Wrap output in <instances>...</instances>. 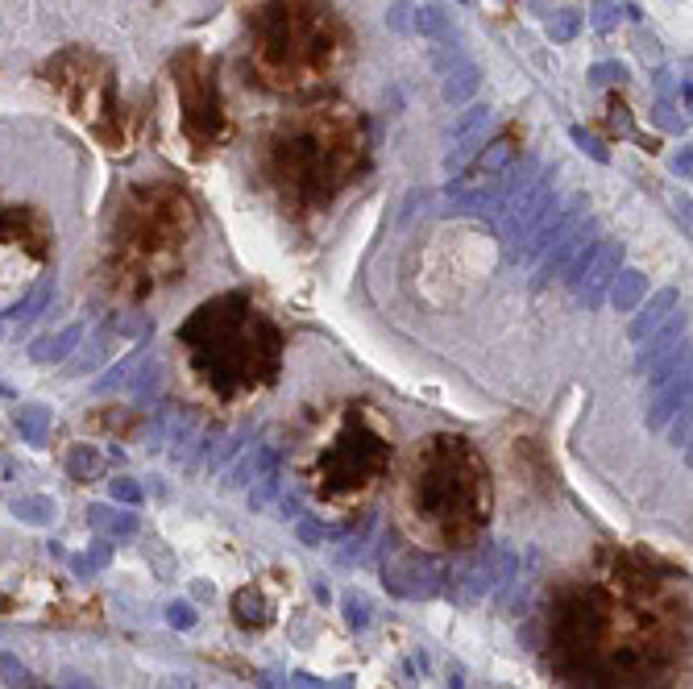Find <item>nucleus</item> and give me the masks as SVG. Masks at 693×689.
I'll use <instances>...</instances> for the list:
<instances>
[{
    "label": "nucleus",
    "mask_w": 693,
    "mask_h": 689,
    "mask_svg": "<svg viewBox=\"0 0 693 689\" xmlns=\"http://www.w3.org/2000/svg\"><path fill=\"white\" fill-rule=\"evenodd\" d=\"M175 353L187 387L216 411L258 403L287 366V333L254 291H220L175 328Z\"/></svg>",
    "instance_id": "7ed1b4c3"
},
{
    "label": "nucleus",
    "mask_w": 693,
    "mask_h": 689,
    "mask_svg": "<svg viewBox=\"0 0 693 689\" xmlns=\"http://www.w3.org/2000/svg\"><path fill=\"white\" fill-rule=\"evenodd\" d=\"M54 254V229L46 212L30 204L0 208V303L17 299L46 270Z\"/></svg>",
    "instance_id": "9b49d317"
},
{
    "label": "nucleus",
    "mask_w": 693,
    "mask_h": 689,
    "mask_svg": "<svg viewBox=\"0 0 693 689\" xmlns=\"http://www.w3.org/2000/svg\"><path fill=\"white\" fill-rule=\"evenodd\" d=\"M279 615V598L266 594V582H249L233 594V619L241 631H266Z\"/></svg>",
    "instance_id": "f8f14e48"
},
{
    "label": "nucleus",
    "mask_w": 693,
    "mask_h": 689,
    "mask_svg": "<svg viewBox=\"0 0 693 689\" xmlns=\"http://www.w3.org/2000/svg\"><path fill=\"white\" fill-rule=\"evenodd\" d=\"M171 92H175V129L191 158H212L237 137V113L220 84L216 59L204 46H183L171 59Z\"/></svg>",
    "instance_id": "1a4fd4ad"
},
{
    "label": "nucleus",
    "mask_w": 693,
    "mask_h": 689,
    "mask_svg": "<svg viewBox=\"0 0 693 689\" xmlns=\"http://www.w3.org/2000/svg\"><path fill=\"white\" fill-rule=\"evenodd\" d=\"M494 270V241L478 229H440L420 258L415 287L432 308H449L474 295Z\"/></svg>",
    "instance_id": "9d476101"
},
{
    "label": "nucleus",
    "mask_w": 693,
    "mask_h": 689,
    "mask_svg": "<svg viewBox=\"0 0 693 689\" xmlns=\"http://www.w3.org/2000/svg\"><path fill=\"white\" fill-rule=\"evenodd\" d=\"M200 233V204L183 183H129L113 204L100 250L104 295L113 303H150L171 291L187 274Z\"/></svg>",
    "instance_id": "20e7f679"
},
{
    "label": "nucleus",
    "mask_w": 693,
    "mask_h": 689,
    "mask_svg": "<svg viewBox=\"0 0 693 689\" xmlns=\"http://www.w3.org/2000/svg\"><path fill=\"white\" fill-rule=\"evenodd\" d=\"M42 88L54 96V104L92 137L104 154H129L137 146V129H142V113L121 100L117 92V71L104 54L88 46H63L50 54L38 71Z\"/></svg>",
    "instance_id": "6e6552de"
},
{
    "label": "nucleus",
    "mask_w": 693,
    "mask_h": 689,
    "mask_svg": "<svg viewBox=\"0 0 693 689\" xmlns=\"http://www.w3.org/2000/svg\"><path fill=\"white\" fill-rule=\"evenodd\" d=\"M254 167L274 208L295 225H316L362 183L370 125L341 96L303 100L266 125Z\"/></svg>",
    "instance_id": "f03ea898"
},
{
    "label": "nucleus",
    "mask_w": 693,
    "mask_h": 689,
    "mask_svg": "<svg viewBox=\"0 0 693 689\" xmlns=\"http://www.w3.org/2000/svg\"><path fill=\"white\" fill-rule=\"evenodd\" d=\"M494 478L486 453L461 432H428L411 440L399 457L395 511L415 548L457 553L469 548L490 523Z\"/></svg>",
    "instance_id": "39448f33"
},
{
    "label": "nucleus",
    "mask_w": 693,
    "mask_h": 689,
    "mask_svg": "<svg viewBox=\"0 0 693 689\" xmlns=\"http://www.w3.org/2000/svg\"><path fill=\"white\" fill-rule=\"evenodd\" d=\"M548 656L573 689H664L689 673V582L602 553L548 606Z\"/></svg>",
    "instance_id": "f257e3e1"
},
{
    "label": "nucleus",
    "mask_w": 693,
    "mask_h": 689,
    "mask_svg": "<svg viewBox=\"0 0 693 689\" xmlns=\"http://www.w3.org/2000/svg\"><path fill=\"white\" fill-rule=\"evenodd\" d=\"M353 46V25L332 0H258L245 13V75L295 104L328 96Z\"/></svg>",
    "instance_id": "423d86ee"
},
{
    "label": "nucleus",
    "mask_w": 693,
    "mask_h": 689,
    "mask_svg": "<svg viewBox=\"0 0 693 689\" xmlns=\"http://www.w3.org/2000/svg\"><path fill=\"white\" fill-rule=\"evenodd\" d=\"M399 453L391 416L370 399H337L299 432L295 474L328 515H357L391 478Z\"/></svg>",
    "instance_id": "0eeeda50"
},
{
    "label": "nucleus",
    "mask_w": 693,
    "mask_h": 689,
    "mask_svg": "<svg viewBox=\"0 0 693 689\" xmlns=\"http://www.w3.org/2000/svg\"><path fill=\"white\" fill-rule=\"evenodd\" d=\"M13 611V598L9 594H0V615H9Z\"/></svg>",
    "instance_id": "4468645a"
},
{
    "label": "nucleus",
    "mask_w": 693,
    "mask_h": 689,
    "mask_svg": "<svg viewBox=\"0 0 693 689\" xmlns=\"http://www.w3.org/2000/svg\"><path fill=\"white\" fill-rule=\"evenodd\" d=\"M507 453H511V465L523 474V482H528V486H544V490L557 486V465L548 461L540 440L519 436V440H511V445H507Z\"/></svg>",
    "instance_id": "ddd939ff"
}]
</instances>
